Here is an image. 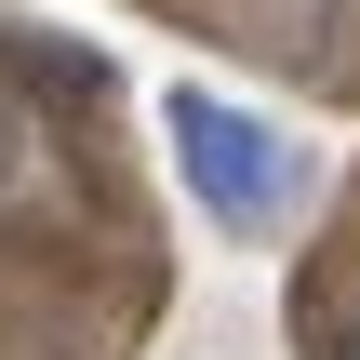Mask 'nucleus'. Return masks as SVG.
Listing matches in <instances>:
<instances>
[{"label":"nucleus","instance_id":"3","mask_svg":"<svg viewBox=\"0 0 360 360\" xmlns=\"http://www.w3.org/2000/svg\"><path fill=\"white\" fill-rule=\"evenodd\" d=\"M334 360H360V307H347V321H334Z\"/></svg>","mask_w":360,"mask_h":360},{"label":"nucleus","instance_id":"2","mask_svg":"<svg viewBox=\"0 0 360 360\" xmlns=\"http://www.w3.org/2000/svg\"><path fill=\"white\" fill-rule=\"evenodd\" d=\"M27 160H40V120H27V94H0V187H27Z\"/></svg>","mask_w":360,"mask_h":360},{"label":"nucleus","instance_id":"1","mask_svg":"<svg viewBox=\"0 0 360 360\" xmlns=\"http://www.w3.org/2000/svg\"><path fill=\"white\" fill-rule=\"evenodd\" d=\"M160 134H174V174H187V200H200L214 227H240V240L281 227V200H294V147H281L254 107H227V94H174Z\"/></svg>","mask_w":360,"mask_h":360}]
</instances>
